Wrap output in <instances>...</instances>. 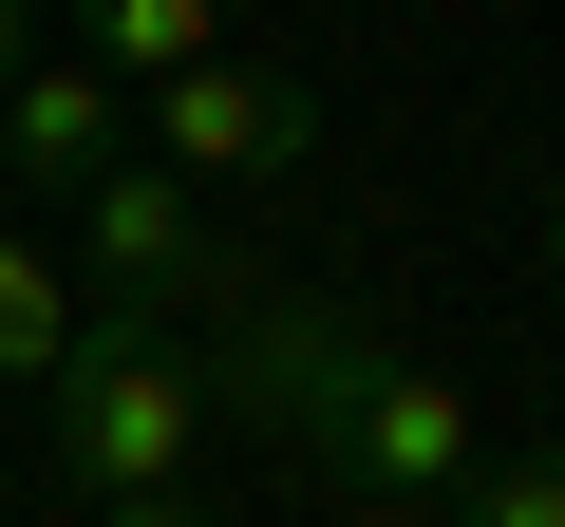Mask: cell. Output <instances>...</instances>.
<instances>
[{
  "label": "cell",
  "mask_w": 565,
  "mask_h": 527,
  "mask_svg": "<svg viewBox=\"0 0 565 527\" xmlns=\"http://www.w3.org/2000/svg\"><path fill=\"white\" fill-rule=\"evenodd\" d=\"M39 452L76 508H132V490H189L207 452V340L151 321V302H76L57 377H39Z\"/></svg>",
  "instance_id": "obj_1"
},
{
  "label": "cell",
  "mask_w": 565,
  "mask_h": 527,
  "mask_svg": "<svg viewBox=\"0 0 565 527\" xmlns=\"http://www.w3.org/2000/svg\"><path fill=\"white\" fill-rule=\"evenodd\" d=\"M57 226L95 245V302H151V321H189V340H207V321L264 283V245L226 226V189H189V170H151V151H114V170L57 207Z\"/></svg>",
  "instance_id": "obj_2"
},
{
  "label": "cell",
  "mask_w": 565,
  "mask_h": 527,
  "mask_svg": "<svg viewBox=\"0 0 565 527\" xmlns=\"http://www.w3.org/2000/svg\"><path fill=\"white\" fill-rule=\"evenodd\" d=\"M359 377H377V321H340V302H302V283H245V302L207 321V415H245L264 452H302V471H321V433H340Z\"/></svg>",
  "instance_id": "obj_3"
},
{
  "label": "cell",
  "mask_w": 565,
  "mask_h": 527,
  "mask_svg": "<svg viewBox=\"0 0 565 527\" xmlns=\"http://www.w3.org/2000/svg\"><path fill=\"white\" fill-rule=\"evenodd\" d=\"M132 114H151V170H189V189H282L321 151V76H282V57H189Z\"/></svg>",
  "instance_id": "obj_4"
},
{
  "label": "cell",
  "mask_w": 565,
  "mask_h": 527,
  "mask_svg": "<svg viewBox=\"0 0 565 527\" xmlns=\"http://www.w3.org/2000/svg\"><path fill=\"white\" fill-rule=\"evenodd\" d=\"M490 452V415H471V377H434V358H396L377 340V377L340 396V433H321V490H377V508H452V471Z\"/></svg>",
  "instance_id": "obj_5"
},
{
  "label": "cell",
  "mask_w": 565,
  "mask_h": 527,
  "mask_svg": "<svg viewBox=\"0 0 565 527\" xmlns=\"http://www.w3.org/2000/svg\"><path fill=\"white\" fill-rule=\"evenodd\" d=\"M114 151H132V95L95 57H20V76H0V189H20V207H76Z\"/></svg>",
  "instance_id": "obj_6"
},
{
  "label": "cell",
  "mask_w": 565,
  "mask_h": 527,
  "mask_svg": "<svg viewBox=\"0 0 565 527\" xmlns=\"http://www.w3.org/2000/svg\"><path fill=\"white\" fill-rule=\"evenodd\" d=\"M76 57H95L114 95H151V76L226 57V0H76Z\"/></svg>",
  "instance_id": "obj_7"
},
{
  "label": "cell",
  "mask_w": 565,
  "mask_h": 527,
  "mask_svg": "<svg viewBox=\"0 0 565 527\" xmlns=\"http://www.w3.org/2000/svg\"><path fill=\"white\" fill-rule=\"evenodd\" d=\"M57 340H76V283H57V264H39L20 226H0V377L39 396V377H57Z\"/></svg>",
  "instance_id": "obj_8"
},
{
  "label": "cell",
  "mask_w": 565,
  "mask_h": 527,
  "mask_svg": "<svg viewBox=\"0 0 565 527\" xmlns=\"http://www.w3.org/2000/svg\"><path fill=\"white\" fill-rule=\"evenodd\" d=\"M452 527H565V452H471L452 471Z\"/></svg>",
  "instance_id": "obj_9"
},
{
  "label": "cell",
  "mask_w": 565,
  "mask_h": 527,
  "mask_svg": "<svg viewBox=\"0 0 565 527\" xmlns=\"http://www.w3.org/2000/svg\"><path fill=\"white\" fill-rule=\"evenodd\" d=\"M95 527H226V508H189V490H132V508H95Z\"/></svg>",
  "instance_id": "obj_10"
},
{
  "label": "cell",
  "mask_w": 565,
  "mask_h": 527,
  "mask_svg": "<svg viewBox=\"0 0 565 527\" xmlns=\"http://www.w3.org/2000/svg\"><path fill=\"white\" fill-rule=\"evenodd\" d=\"M340 527H452V508H377V490H340Z\"/></svg>",
  "instance_id": "obj_11"
},
{
  "label": "cell",
  "mask_w": 565,
  "mask_h": 527,
  "mask_svg": "<svg viewBox=\"0 0 565 527\" xmlns=\"http://www.w3.org/2000/svg\"><path fill=\"white\" fill-rule=\"evenodd\" d=\"M20 57H39V0H0V76H20Z\"/></svg>",
  "instance_id": "obj_12"
},
{
  "label": "cell",
  "mask_w": 565,
  "mask_h": 527,
  "mask_svg": "<svg viewBox=\"0 0 565 527\" xmlns=\"http://www.w3.org/2000/svg\"><path fill=\"white\" fill-rule=\"evenodd\" d=\"M546 302H565V170H546Z\"/></svg>",
  "instance_id": "obj_13"
}]
</instances>
